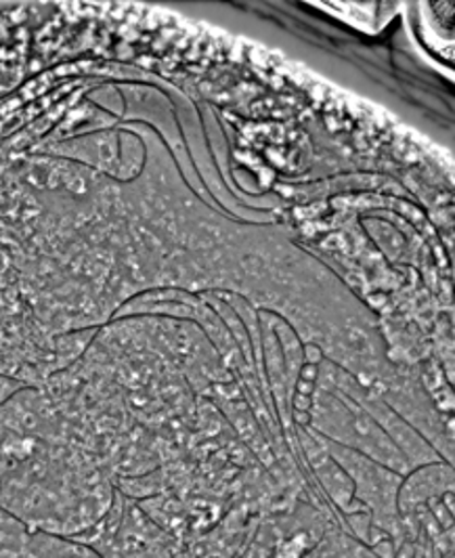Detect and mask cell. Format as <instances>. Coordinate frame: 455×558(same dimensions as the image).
I'll use <instances>...</instances> for the list:
<instances>
[{
	"mask_svg": "<svg viewBox=\"0 0 455 558\" xmlns=\"http://www.w3.org/2000/svg\"><path fill=\"white\" fill-rule=\"evenodd\" d=\"M114 496V478L42 387H24L0 405V508L32 530L78 539Z\"/></svg>",
	"mask_w": 455,
	"mask_h": 558,
	"instance_id": "1",
	"label": "cell"
},
{
	"mask_svg": "<svg viewBox=\"0 0 455 558\" xmlns=\"http://www.w3.org/2000/svg\"><path fill=\"white\" fill-rule=\"evenodd\" d=\"M78 542L101 558H174L183 548V542L158 527L139 504L118 489L106 517Z\"/></svg>",
	"mask_w": 455,
	"mask_h": 558,
	"instance_id": "2",
	"label": "cell"
},
{
	"mask_svg": "<svg viewBox=\"0 0 455 558\" xmlns=\"http://www.w3.org/2000/svg\"><path fill=\"white\" fill-rule=\"evenodd\" d=\"M0 558H101L86 544L47 531L32 530L0 508Z\"/></svg>",
	"mask_w": 455,
	"mask_h": 558,
	"instance_id": "3",
	"label": "cell"
}]
</instances>
